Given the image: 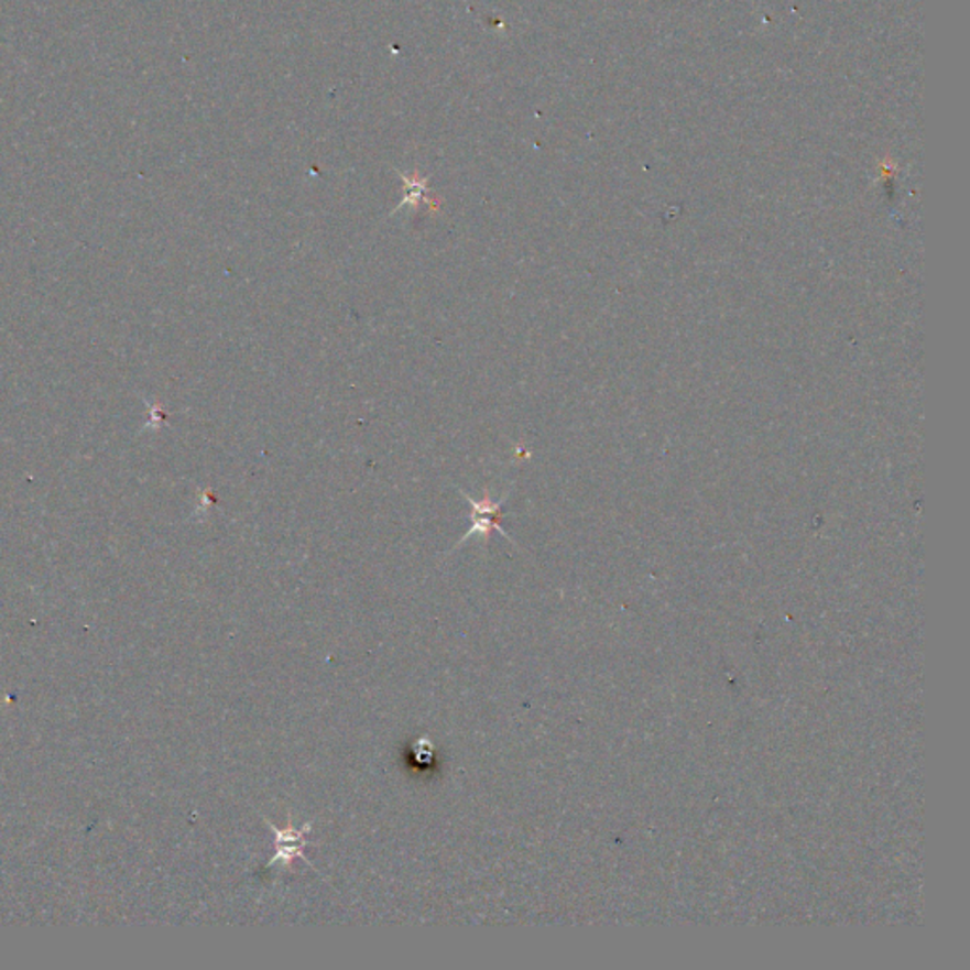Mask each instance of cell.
<instances>
[{"instance_id": "cell-2", "label": "cell", "mask_w": 970, "mask_h": 970, "mask_svg": "<svg viewBox=\"0 0 970 970\" xmlns=\"http://www.w3.org/2000/svg\"><path fill=\"white\" fill-rule=\"evenodd\" d=\"M264 822L272 828V832L275 835V855L265 864V869H273V867L281 864L283 869L291 870L292 862L302 859L309 869L315 870L313 862L304 853L309 846L307 835L312 832L313 821L304 822L302 827H296V825H292V821H288L285 828L275 827L268 817H264Z\"/></svg>"}, {"instance_id": "cell-3", "label": "cell", "mask_w": 970, "mask_h": 970, "mask_svg": "<svg viewBox=\"0 0 970 970\" xmlns=\"http://www.w3.org/2000/svg\"><path fill=\"white\" fill-rule=\"evenodd\" d=\"M402 181L407 184V196L404 197L402 204L393 210V215L394 212H399V210L406 209V207H414L415 209L421 199L427 201L430 210H435L436 212V210L440 209V199H436V197H425V192H427V181H425V178L421 181L419 177H402Z\"/></svg>"}, {"instance_id": "cell-1", "label": "cell", "mask_w": 970, "mask_h": 970, "mask_svg": "<svg viewBox=\"0 0 970 970\" xmlns=\"http://www.w3.org/2000/svg\"><path fill=\"white\" fill-rule=\"evenodd\" d=\"M510 491H512V488H510ZM510 491L509 493H504V497L499 499V501H493L491 495H489V489H483V497L478 501L475 497H470L467 491L459 489L462 499H467L470 509H472V514H470V523H472V525H470V530L461 536V541L455 544L454 551L449 552L448 556H451L455 551H459L462 544L470 541L472 536H480L482 543L488 544L489 536L493 535V531H499L509 543L517 546L516 541H514L506 531L502 530L501 525L502 506H504V502L509 501Z\"/></svg>"}]
</instances>
